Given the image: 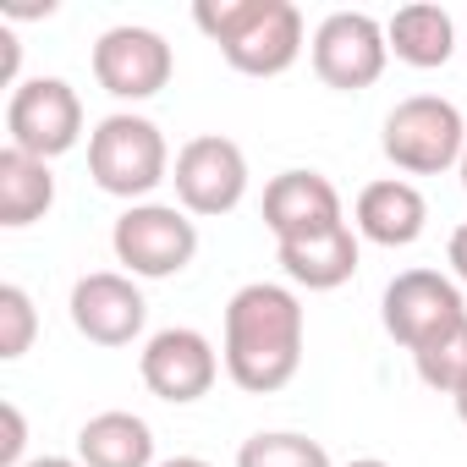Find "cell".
I'll return each instance as SVG.
<instances>
[{
  "mask_svg": "<svg viewBox=\"0 0 467 467\" xmlns=\"http://www.w3.org/2000/svg\"><path fill=\"white\" fill-rule=\"evenodd\" d=\"M303 303L292 286L275 281H248L243 292H231L225 303V341H220V363L231 374V385L248 396H275L297 379L303 368Z\"/></svg>",
  "mask_w": 467,
  "mask_h": 467,
  "instance_id": "6da1fadb",
  "label": "cell"
},
{
  "mask_svg": "<svg viewBox=\"0 0 467 467\" xmlns=\"http://www.w3.org/2000/svg\"><path fill=\"white\" fill-rule=\"evenodd\" d=\"M192 23L243 78H281L303 56V12L292 0H198Z\"/></svg>",
  "mask_w": 467,
  "mask_h": 467,
  "instance_id": "7a4b0ae2",
  "label": "cell"
},
{
  "mask_svg": "<svg viewBox=\"0 0 467 467\" xmlns=\"http://www.w3.org/2000/svg\"><path fill=\"white\" fill-rule=\"evenodd\" d=\"M88 176L110 198L149 203V192L171 182V143L149 116L116 110L88 132Z\"/></svg>",
  "mask_w": 467,
  "mask_h": 467,
  "instance_id": "3957f363",
  "label": "cell"
},
{
  "mask_svg": "<svg viewBox=\"0 0 467 467\" xmlns=\"http://www.w3.org/2000/svg\"><path fill=\"white\" fill-rule=\"evenodd\" d=\"M379 149L407 176H440V171L462 165V154H467V121H462V110L451 99L412 94V99H401L385 116Z\"/></svg>",
  "mask_w": 467,
  "mask_h": 467,
  "instance_id": "277c9868",
  "label": "cell"
},
{
  "mask_svg": "<svg viewBox=\"0 0 467 467\" xmlns=\"http://www.w3.org/2000/svg\"><path fill=\"white\" fill-rule=\"evenodd\" d=\"M110 248L132 281H171L198 259V225L182 203H127Z\"/></svg>",
  "mask_w": 467,
  "mask_h": 467,
  "instance_id": "5b68a950",
  "label": "cell"
},
{
  "mask_svg": "<svg viewBox=\"0 0 467 467\" xmlns=\"http://www.w3.org/2000/svg\"><path fill=\"white\" fill-rule=\"evenodd\" d=\"M6 138L34 160H56L83 138V99L67 78H28L6 99Z\"/></svg>",
  "mask_w": 467,
  "mask_h": 467,
  "instance_id": "8992f818",
  "label": "cell"
},
{
  "mask_svg": "<svg viewBox=\"0 0 467 467\" xmlns=\"http://www.w3.org/2000/svg\"><path fill=\"white\" fill-rule=\"evenodd\" d=\"M171 182H176V203L187 214H203V220L209 214H231L248 198V154H243V143H231L220 132L187 138L176 149Z\"/></svg>",
  "mask_w": 467,
  "mask_h": 467,
  "instance_id": "52a82bcc",
  "label": "cell"
},
{
  "mask_svg": "<svg viewBox=\"0 0 467 467\" xmlns=\"http://www.w3.org/2000/svg\"><path fill=\"white\" fill-rule=\"evenodd\" d=\"M314 72L325 88H341V94H363L385 78V61H390V39H385V23L368 17V12H330L319 28H314Z\"/></svg>",
  "mask_w": 467,
  "mask_h": 467,
  "instance_id": "ba28073f",
  "label": "cell"
},
{
  "mask_svg": "<svg viewBox=\"0 0 467 467\" xmlns=\"http://www.w3.org/2000/svg\"><path fill=\"white\" fill-rule=\"evenodd\" d=\"M379 319H385V336L407 352L429 347L434 336H445L451 325L467 319V303H462V286L440 270H401L385 297H379Z\"/></svg>",
  "mask_w": 467,
  "mask_h": 467,
  "instance_id": "9c48e42d",
  "label": "cell"
},
{
  "mask_svg": "<svg viewBox=\"0 0 467 467\" xmlns=\"http://www.w3.org/2000/svg\"><path fill=\"white\" fill-rule=\"evenodd\" d=\"M138 374H143V385H149L160 401L192 407V401H203V396L214 390V379H220V352H214V341H209L203 330L171 325V330H160V336L143 341Z\"/></svg>",
  "mask_w": 467,
  "mask_h": 467,
  "instance_id": "30bf717a",
  "label": "cell"
},
{
  "mask_svg": "<svg viewBox=\"0 0 467 467\" xmlns=\"http://www.w3.org/2000/svg\"><path fill=\"white\" fill-rule=\"evenodd\" d=\"M176 72V56L165 45V34L154 28H138V23H121V28H105L99 45H94V83L110 94V99H154Z\"/></svg>",
  "mask_w": 467,
  "mask_h": 467,
  "instance_id": "8fae6325",
  "label": "cell"
},
{
  "mask_svg": "<svg viewBox=\"0 0 467 467\" xmlns=\"http://www.w3.org/2000/svg\"><path fill=\"white\" fill-rule=\"evenodd\" d=\"M265 225H270V237L281 248V243H303V237H319V231L347 225V209H341V192H336L330 176H319V171H281L265 187Z\"/></svg>",
  "mask_w": 467,
  "mask_h": 467,
  "instance_id": "7c38bea8",
  "label": "cell"
},
{
  "mask_svg": "<svg viewBox=\"0 0 467 467\" xmlns=\"http://www.w3.org/2000/svg\"><path fill=\"white\" fill-rule=\"evenodd\" d=\"M143 319H149V303L138 281L121 270H94L72 286V325L94 347H132L143 336Z\"/></svg>",
  "mask_w": 467,
  "mask_h": 467,
  "instance_id": "4fadbf2b",
  "label": "cell"
},
{
  "mask_svg": "<svg viewBox=\"0 0 467 467\" xmlns=\"http://www.w3.org/2000/svg\"><path fill=\"white\" fill-rule=\"evenodd\" d=\"M429 225V198L407 182V176H385V182H368L358 192V209H352V231L363 243H379V248H412Z\"/></svg>",
  "mask_w": 467,
  "mask_h": 467,
  "instance_id": "5bb4252c",
  "label": "cell"
},
{
  "mask_svg": "<svg viewBox=\"0 0 467 467\" xmlns=\"http://www.w3.org/2000/svg\"><path fill=\"white\" fill-rule=\"evenodd\" d=\"M281 270L292 286H308V292H336L358 275V231L352 225H336V231H319V237H303V243H281L275 248Z\"/></svg>",
  "mask_w": 467,
  "mask_h": 467,
  "instance_id": "9a60e30c",
  "label": "cell"
},
{
  "mask_svg": "<svg viewBox=\"0 0 467 467\" xmlns=\"http://www.w3.org/2000/svg\"><path fill=\"white\" fill-rule=\"evenodd\" d=\"M78 462L83 467H160L154 462V429L138 412H94L78 429Z\"/></svg>",
  "mask_w": 467,
  "mask_h": 467,
  "instance_id": "2e32d148",
  "label": "cell"
},
{
  "mask_svg": "<svg viewBox=\"0 0 467 467\" xmlns=\"http://www.w3.org/2000/svg\"><path fill=\"white\" fill-rule=\"evenodd\" d=\"M385 39H390V56L418 67V72H434L456 56V23L445 6H429V0H418V6H401L390 23H385Z\"/></svg>",
  "mask_w": 467,
  "mask_h": 467,
  "instance_id": "e0dca14e",
  "label": "cell"
},
{
  "mask_svg": "<svg viewBox=\"0 0 467 467\" xmlns=\"http://www.w3.org/2000/svg\"><path fill=\"white\" fill-rule=\"evenodd\" d=\"M56 203V176H50V160H34L23 149H0V225H34L45 220Z\"/></svg>",
  "mask_w": 467,
  "mask_h": 467,
  "instance_id": "ac0fdd59",
  "label": "cell"
},
{
  "mask_svg": "<svg viewBox=\"0 0 467 467\" xmlns=\"http://www.w3.org/2000/svg\"><path fill=\"white\" fill-rule=\"evenodd\" d=\"M412 368H418V379H423L429 390L456 396V390L467 385V319L451 325L445 336H434L429 347H418V352H412Z\"/></svg>",
  "mask_w": 467,
  "mask_h": 467,
  "instance_id": "d6986e66",
  "label": "cell"
},
{
  "mask_svg": "<svg viewBox=\"0 0 467 467\" xmlns=\"http://www.w3.org/2000/svg\"><path fill=\"white\" fill-rule=\"evenodd\" d=\"M237 467H330V451H325L319 440H308V434L270 429V434L243 440Z\"/></svg>",
  "mask_w": 467,
  "mask_h": 467,
  "instance_id": "ffe728a7",
  "label": "cell"
},
{
  "mask_svg": "<svg viewBox=\"0 0 467 467\" xmlns=\"http://www.w3.org/2000/svg\"><path fill=\"white\" fill-rule=\"evenodd\" d=\"M39 336V308L23 286H0V358L17 363Z\"/></svg>",
  "mask_w": 467,
  "mask_h": 467,
  "instance_id": "44dd1931",
  "label": "cell"
},
{
  "mask_svg": "<svg viewBox=\"0 0 467 467\" xmlns=\"http://www.w3.org/2000/svg\"><path fill=\"white\" fill-rule=\"evenodd\" d=\"M0 423H6V440H0V467H23V451H28V418L17 401L0 407Z\"/></svg>",
  "mask_w": 467,
  "mask_h": 467,
  "instance_id": "7402d4cb",
  "label": "cell"
},
{
  "mask_svg": "<svg viewBox=\"0 0 467 467\" xmlns=\"http://www.w3.org/2000/svg\"><path fill=\"white\" fill-rule=\"evenodd\" d=\"M445 259H451V281H456V286H467V220L451 231V248H445Z\"/></svg>",
  "mask_w": 467,
  "mask_h": 467,
  "instance_id": "603a6c76",
  "label": "cell"
},
{
  "mask_svg": "<svg viewBox=\"0 0 467 467\" xmlns=\"http://www.w3.org/2000/svg\"><path fill=\"white\" fill-rule=\"evenodd\" d=\"M23 467H83L78 456H34V462H23Z\"/></svg>",
  "mask_w": 467,
  "mask_h": 467,
  "instance_id": "cb8c5ba5",
  "label": "cell"
},
{
  "mask_svg": "<svg viewBox=\"0 0 467 467\" xmlns=\"http://www.w3.org/2000/svg\"><path fill=\"white\" fill-rule=\"evenodd\" d=\"M160 467H209L203 456H171V462H160Z\"/></svg>",
  "mask_w": 467,
  "mask_h": 467,
  "instance_id": "d4e9b609",
  "label": "cell"
},
{
  "mask_svg": "<svg viewBox=\"0 0 467 467\" xmlns=\"http://www.w3.org/2000/svg\"><path fill=\"white\" fill-rule=\"evenodd\" d=\"M451 401H456V418H462V423H467V385H462V390H456V396H451Z\"/></svg>",
  "mask_w": 467,
  "mask_h": 467,
  "instance_id": "484cf974",
  "label": "cell"
},
{
  "mask_svg": "<svg viewBox=\"0 0 467 467\" xmlns=\"http://www.w3.org/2000/svg\"><path fill=\"white\" fill-rule=\"evenodd\" d=\"M347 467H390V462H379V456H358V462H347Z\"/></svg>",
  "mask_w": 467,
  "mask_h": 467,
  "instance_id": "4316f807",
  "label": "cell"
},
{
  "mask_svg": "<svg viewBox=\"0 0 467 467\" xmlns=\"http://www.w3.org/2000/svg\"><path fill=\"white\" fill-rule=\"evenodd\" d=\"M456 171H462V187H467V154H462V165H456Z\"/></svg>",
  "mask_w": 467,
  "mask_h": 467,
  "instance_id": "83f0119b",
  "label": "cell"
}]
</instances>
